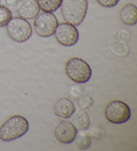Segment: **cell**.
<instances>
[{"mask_svg":"<svg viewBox=\"0 0 137 151\" xmlns=\"http://www.w3.org/2000/svg\"><path fill=\"white\" fill-rule=\"evenodd\" d=\"M88 6V0H62L60 7L63 19L73 25H80L85 19Z\"/></svg>","mask_w":137,"mask_h":151,"instance_id":"6da1fadb","label":"cell"},{"mask_svg":"<svg viewBox=\"0 0 137 151\" xmlns=\"http://www.w3.org/2000/svg\"><path fill=\"white\" fill-rule=\"evenodd\" d=\"M29 130V123L25 117L14 115L0 127V140L9 142L23 137Z\"/></svg>","mask_w":137,"mask_h":151,"instance_id":"7a4b0ae2","label":"cell"},{"mask_svg":"<svg viewBox=\"0 0 137 151\" xmlns=\"http://www.w3.org/2000/svg\"><path fill=\"white\" fill-rule=\"evenodd\" d=\"M65 70L68 77L78 84L87 83L92 77L90 66L78 57H72L68 60L66 63Z\"/></svg>","mask_w":137,"mask_h":151,"instance_id":"3957f363","label":"cell"},{"mask_svg":"<svg viewBox=\"0 0 137 151\" xmlns=\"http://www.w3.org/2000/svg\"><path fill=\"white\" fill-rule=\"evenodd\" d=\"M6 27L9 37L15 42H25L32 35L30 23L20 17H12Z\"/></svg>","mask_w":137,"mask_h":151,"instance_id":"277c9868","label":"cell"},{"mask_svg":"<svg viewBox=\"0 0 137 151\" xmlns=\"http://www.w3.org/2000/svg\"><path fill=\"white\" fill-rule=\"evenodd\" d=\"M104 115L110 123L120 124L128 121L131 116V111L127 104L119 100H115L106 105Z\"/></svg>","mask_w":137,"mask_h":151,"instance_id":"5b68a950","label":"cell"},{"mask_svg":"<svg viewBox=\"0 0 137 151\" xmlns=\"http://www.w3.org/2000/svg\"><path fill=\"white\" fill-rule=\"evenodd\" d=\"M58 25L57 18L52 12H43L37 15L34 22L36 33L42 37H49L53 35Z\"/></svg>","mask_w":137,"mask_h":151,"instance_id":"8992f818","label":"cell"},{"mask_svg":"<svg viewBox=\"0 0 137 151\" xmlns=\"http://www.w3.org/2000/svg\"><path fill=\"white\" fill-rule=\"evenodd\" d=\"M55 38L60 45L64 47H72L78 43L79 32L75 25L67 22L58 23L54 32Z\"/></svg>","mask_w":137,"mask_h":151,"instance_id":"52a82bcc","label":"cell"},{"mask_svg":"<svg viewBox=\"0 0 137 151\" xmlns=\"http://www.w3.org/2000/svg\"><path fill=\"white\" fill-rule=\"evenodd\" d=\"M54 133L58 141L64 144H70L73 142L78 129L72 123L68 121H61L55 127Z\"/></svg>","mask_w":137,"mask_h":151,"instance_id":"ba28073f","label":"cell"},{"mask_svg":"<svg viewBox=\"0 0 137 151\" xmlns=\"http://www.w3.org/2000/svg\"><path fill=\"white\" fill-rule=\"evenodd\" d=\"M15 6L19 17L25 19H34L40 10L36 0H18Z\"/></svg>","mask_w":137,"mask_h":151,"instance_id":"9c48e42d","label":"cell"},{"mask_svg":"<svg viewBox=\"0 0 137 151\" xmlns=\"http://www.w3.org/2000/svg\"><path fill=\"white\" fill-rule=\"evenodd\" d=\"M76 111L75 106L69 99L63 97L54 103L53 111L57 116L62 119H68L72 116Z\"/></svg>","mask_w":137,"mask_h":151,"instance_id":"30bf717a","label":"cell"},{"mask_svg":"<svg viewBox=\"0 0 137 151\" xmlns=\"http://www.w3.org/2000/svg\"><path fill=\"white\" fill-rule=\"evenodd\" d=\"M119 17L122 23L128 26L134 25L137 23V7L133 4H126L121 7Z\"/></svg>","mask_w":137,"mask_h":151,"instance_id":"8fae6325","label":"cell"},{"mask_svg":"<svg viewBox=\"0 0 137 151\" xmlns=\"http://www.w3.org/2000/svg\"><path fill=\"white\" fill-rule=\"evenodd\" d=\"M72 115H74L72 119L73 124L76 129L80 131H85L89 128L90 121L86 111L83 109H78V111H75Z\"/></svg>","mask_w":137,"mask_h":151,"instance_id":"7c38bea8","label":"cell"},{"mask_svg":"<svg viewBox=\"0 0 137 151\" xmlns=\"http://www.w3.org/2000/svg\"><path fill=\"white\" fill-rule=\"evenodd\" d=\"M39 9L44 12H54L58 9L62 0H36Z\"/></svg>","mask_w":137,"mask_h":151,"instance_id":"4fadbf2b","label":"cell"},{"mask_svg":"<svg viewBox=\"0 0 137 151\" xmlns=\"http://www.w3.org/2000/svg\"><path fill=\"white\" fill-rule=\"evenodd\" d=\"M73 142L78 149L84 150L90 147L92 142L88 134L84 133H79L78 134L77 133Z\"/></svg>","mask_w":137,"mask_h":151,"instance_id":"5bb4252c","label":"cell"},{"mask_svg":"<svg viewBox=\"0 0 137 151\" xmlns=\"http://www.w3.org/2000/svg\"><path fill=\"white\" fill-rule=\"evenodd\" d=\"M12 18L10 9L3 5H0V27H6Z\"/></svg>","mask_w":137,"mask_h":151,"instance_id":"9a60e30c","label":"cell"},{"mask_svg":"<svg viewBox=\"0 0 137 151\" xmlns=\"http://www.w3.org/2000/svg\"><path fill=\"white\" fill-rule=\"evenodd\" d=\"M120 0H97L98 3L101 6L104 7H112L117 6Z\"/></svg>","mask_w":137,"mask_h":151,"instance_id":"2e32d148","label":"cell"},{"mask_svg":"<svg viewBox=\"0 0 137 151\" xmlns=\"http://www.w3.org/2000/svg\"><path fill=\"white\" fill-rule=\"evenodd\" d=\"M4 1L7 5H8V6H13L16 4L18 0H4Z\"/></svg>","mask_w":137,"mask_h":151,"instance_id":"e0dca14e","label":"cell"}]
</instances>
